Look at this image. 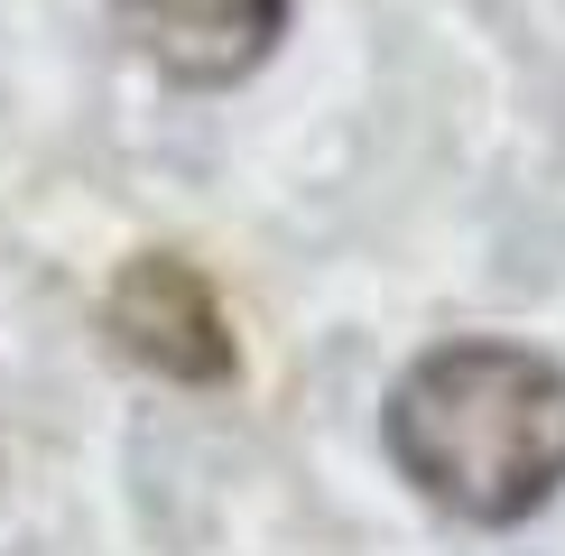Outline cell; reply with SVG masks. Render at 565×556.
Instances as JSON below:
<instances>
[{
  "mask_svg": "<svg viewBox=\"0 0 565 556\" xmlns=\"http://www.w3.org/2000/svg\"><path fill=\"white\" fill-rule=\"evenodd\" d=\"M381 446L463 528H520L565 492V362L510 334L427 343L381 399Z\"/></svg>",
  "mask_w": 565,
  "mask_h": 556,
  "instance_id": "obj_1",
  "label": "cell"
},
{
  "mask_svg": "<svg viewBox=\"0 0 565 556\" xmlns=\"http://www.w3.org/2000/svg\"><path fill=\"white\" fill-rule=\"evenodd\" d=\"M103 334L111 353L158 371V381H185V389H223L242 371V343H232V316L214 297V278L177 250H139V260L111 269L103 288Z\"/></svg>",
  "mask_w": 565,
  "mask_h": 556,
  "instance_id": "obj_2",
  "label": "cell"
},
{
  "mask_svg": "<svg viewBox=\"0 0 565 556\" xmlns=\"http://www.w3.org/2000/svg\"><path fill=\"white\" fill-rule=\"evenodd\" d=\"M130 46L177 93H232L250 84L288 38V0H111Z\"/></svg>",
  "mask_w": 565,
  "mask_h": 556,
  "instance_id": "obj_3",
  "label": "cell"
}]
</instances>
